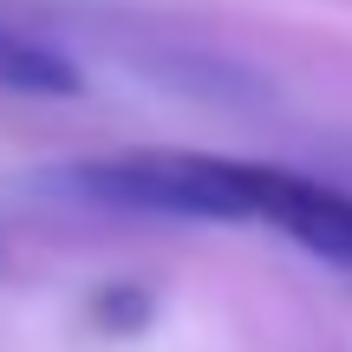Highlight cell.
<instances>
[{
  "mask_svg": "<svg viewBox=\"0 0 352 352\" xmlns=\"http://www.w3.org/2000/svg\"><path fill=\"white\" fill-rule=\"evenodd\" d=\"M254 176L261 164L209 151H118L59 170V183L104 209L176 215V222H254Z\"/></svg>",
  "mask_w": 352,
  "mask_h": 352,
  "instance_id": "cell-1",
  "label": "cell"
},
{
  "mask_svg": "<svg viewBox=\"0 0 352 352\" xmlns=\"http://www.w3.org/2000/svg\"><path fill=\"white\" fill-rule=\"evenodd\" d=\"M254 222L280 228L287 241H300L320 261L352 267V196L320 183V176L261 164V176H254Z\"/></svg>",
  "mask_w": 352,
  "mask_h": 352,
  "instance_id": "cell-2",
  "label": "cell"
},
{
  "mask_svg": "<svg viewBox=\"0 0 352 352\" xmlns=\"http://www.w3.org/2000/svg\"><path fill=\"white\" fill-rule=\"evenodd\" d=\"M0 85L26 91V98H78L85 78H78V65L59 46H46V39H33V33L0 20Z\"/></svg>",
  "mask_w": 352,
  "mask_h": 352,
  "instance_id": "cell-3",
  "label": "cell"
}]
</instances>
